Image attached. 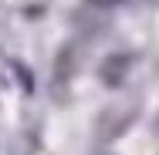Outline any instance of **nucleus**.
Listing matches in <instances>:
<instances>
[{"label":"nucleus","instance_id":"nucleus-1","mask_svg":"<svg viewBox=\"0 0 159 155\" xmlns=\"http://www.w3.org/2000/svg\"><path fill=\"white\" fill-rule=\"evenodd\" d=\"M132 61H135L132 54H115V58H112V64H115V67L132 64ZM102 81H105V84H119V81H122V71H108V64H102Z\"/></svg>","mask_w":159,"mask_h":155},{"label":"nucleus","instance_id":"nucleus-2","mask_svg":"<svg viewBox=\"0 0 159 155\" xmlns=\"http://www.w3.org/2000/svg\"><path fill=\"white\" fill-rule=\"evenodd\" d=\"M88 3H95V7H119V3H125V0H88Z\"/></svg>","mask_w":159,"mask_h":155}]
</instances>
